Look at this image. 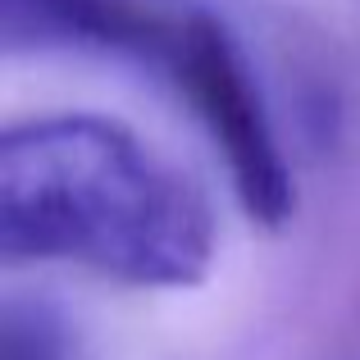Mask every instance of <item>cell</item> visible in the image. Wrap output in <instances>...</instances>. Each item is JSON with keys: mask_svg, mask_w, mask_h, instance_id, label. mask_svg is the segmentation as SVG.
I'll return each mask as SVG.
<instances>
[{"mask_svg": "<svg viewBox=\"0 0 360 360\" xmlns=\"http://www.w3.org/2000/svg\"><path fill=\"white\" fill-rule=\"evenodd\" d=\"M0 360H69V333L41 301H9L0 315Z\"/></svg>", "mask_w": 360, "mask_h": 360, "instance_id": "277c9868", "label": "cell"}, {"mask_svg": "<svg viewBox=\"0 0 360 360\" xmlns=\"http://www.w3.org/2000/svg\"><path fill=\"white\" fill-rule=\"evenodd\" d=\"M192 0H0L9 51H101L146 64Z\"/></svg>", "mask_w": 360, "mask_h": 360, "instance_id": "3957f363", "label": "cell"}, {"mask_svg": "<svg viewBox=\"0 0 360 360\" xmlns=\"http://www.w3.org/2000/svg\"><path fill=\"white\" fill-rule=\"evenodd\" d=\"M146 69L178 91V101L214 141L242 210L264 229H283L297 210V183L260 78L229 23L201 5H187L146 55Z\"/></svg>", "mask_w": 360, "mask_h": 360, "instance_id": "7a4b0ae2", "label": "cell"}, {"mask_svg": "<svg viewBox=\"0 0 360 360\" xmlns=\"http://www.w3.org/2000/svg\"><path fill=\"white\" fill-rule=\"evenodd\" d=\"M0 251L123 288H196L219 251L214 205L174 160L101 115H41L0 137Z\"/></svg>", "mask_w": 360, "mask_h": 360, "instance_id": "6da1fadb", "label": "cell"}]
</instances>
